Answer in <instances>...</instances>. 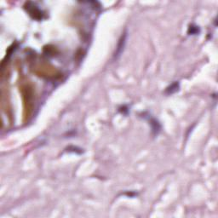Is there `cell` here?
<instances>
[{
	"label": "cell",
	"mask_w": 218,
	"mask_h": 218,
	"mask_svg": "<svg viewBox=\"0 0 218 218\" xmlns=\"http://www.w3.org/2000/svg\"><path fill=\"white\" fill-rule=\"evenodd\" d=\"M188 33L190 35H196L199 33V28L197 26H193L191 25L189 28H188Z\"/></svg>",
	"instance_id": "3957f363"
},
{
	"label": "cell",
	"mask_w": 218,
	"mask_h": 218,
	"mask_svg": "<svg viewBox=\"0 0 218 218\" xmlns=\"http://www.w3.org/2000/svg\"><path fill=\"white\" fill-rule=\"evenodd\" d=\"M31 4H32V5L30 6L29 3H27V8H26L27 11L29 12V15H30L33 19H36V20L42 19L43 18L42 11H41L37 6H35L34 4L31 3Z\"/></svg>",
	"instance_id": "6da1fadb"
},
{
	"label": "cell",
	"mask_w": 218,
	"mask_h": 218,
	"mask_svg": "<svg viewBox=\"0 0 218 218\" xmlns=\"http://www.w3.org/2000/svg\"><path fill=\"white\" fill-rule=\"evenodd\" d=\"M178 90H179V83L178 82H175V83L171 84L169 87L166 88L165 93L168 94V95H171V94L176 93Z\"/></svg>",
	"instance_id": "7a4b0ae2"
}]
</instances>
